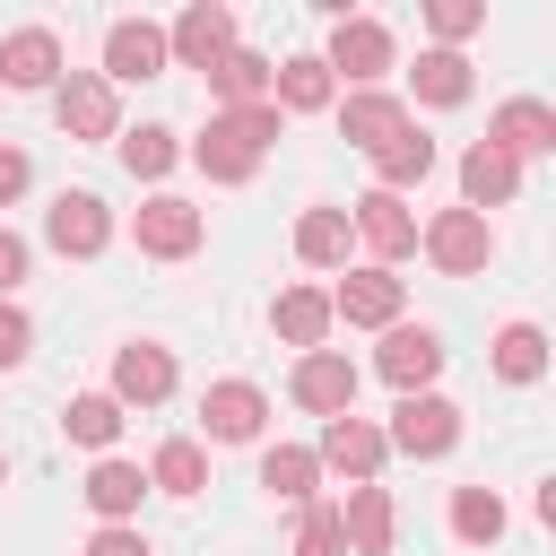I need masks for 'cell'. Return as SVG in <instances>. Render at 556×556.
Listing matches in <instances>:
<instances>
[{"instance_id":"cell-1","label":"cell","mask_w":556,"mask_h":556,"mask_svg":"<svg viewBox=\"0 0 556 556\" xmlns=\"http://www.w3.org/2000/svg\"><path fill=\"white\" fill-rule=\"evenodd\" d=\"M278 104H235V113H217L200 139H191V156H200V174L208 182H252V165H261V148L278 139Z\"/></svg>"},{"instance_id":"cell-2","label":"cell","mask_w":556,"mask_h":556,"mask_svg":"<svg viewBox=\"0 0 556 556\" xmlns=\"http://www.w3.org/2000/svg\"><path fill=\"white\" fill-rule=\"evenodd\" d=\"M417 243H426V261H434L443 278H478V269L495 261V226H486V217H469V208H434Z\"/></svg>"},{"instance_id":"cell-3","label":"cell","mask_w":556,"mask_h":556,"mask_svg":"<svg viewBox=\"0 0 556 556\" xmlns=\"http://www.w3.org/2000/svg\"><path fill=\"white\" fill-rule=\"evenodd\" d=\"M391 452H408V460H443L452 443H460V408L443 400V391H408L400 408H391V434H382Z\"/></svg>"},{"instance_id":"cell-4","label":"cell","mask_w":556,"mask_h":556,"mask_svg":"<svg viewBox=\"0 0 556 556\" xmlns=\"http://www.w3.org/2000/svg\"><path fill=\"white\" fill-rule=\"evenodd\" d=\"M200 235H208V217H200L191 200H174V191L139 200V217H130V243H139L148 261H191V252H200Z\"/></svg>"},{"instance_id":"cell-5","label":"cell","mask_w":556,"mask_h":556,"mask_svg":"<svg viewBox=\"0 0 556 556\" xmlns=\"http://www.w3.org/2000/svg\"><path fill=\"white\" fill-rule=\"evenodd\" d=\"M43 243H52L61 261H96V252L113 243V208H104L96 191H61V200L43 208Z\"/></svg>"},{"instance_id":"cell-6","label":"cell","mask_w":556,"mask_h":556,"mask_svg":"<svg viewBox=\"0 0 556 556\" xmlns=\"http://www.w3.org/2000/svg\"><path fill=\"white\" fill-rule=\"evenodd\" d=\"M174 52H165V26H148V17H113L104 26V87H139V78H156Z\"/></svg>"},{"instance_id":"cell-7","label":"cell","mask_w":556,"mask_h":556,"mask_svg":"<svg viewBox=\"0 0 556 556\" xmlns=\"http://www.w3.org/2000/svg\"><path fill=\"white\" fill-rule=\"evenodd\" d=\"M321 70H330V78H348V87H374V78L391 70V26H382V17H339V26H330Z\"/></svg>"},{"instance_id":"cell-8","label":"cell","mask_w":556,"mask_h":556,"mask_svg":"<svg viewBox=\"0 0 556 556\" xmlns=\"http://www.w3.org/2000/svg\"><path fill=\"white\" fill-rule=\"evenodd\" d=\"M374 374H382V382L408 400V391H426V382L443 374V339H434L426 321H391V330H382V356H374Z\"/></svg>"},{"instance_id":"cell-9","label":"cell","mask_w":556,"mask_h":556,"mask_svg":"<svg viewBox=\"0 0 556 556\" xmlns=\"http://www.w3.org/2000/svg\"><path fill=\"white\" fill-rule=\"evenodd\" d=\"M295 408H313V417H356V365L339 356V348H313V356H295Z\"/></svg>"},{"instance_id":"cell-10","label":"cell","mask_w":556,"mask_h":556,"mask_svg":"<svg viewBox=\"0 0 556 556\" xmlns=\"http://www.w3.org/2000/svg\"><path fill=\"white\" fill-rule=\"evenodd\" d=\"M165 52H174L182 70H217V61L235 52V9H217V0H191V9L174 17Z\"/></svg>"},{"instance_id":"cell-11","label":"cell","mask_w":556,"mask_h":556,"mask_svg":"<svg viewBox=\"0 0 556 556\" xmlns=\"http://www.w3.org/2000/svg\"><path fill=\"white\" fill-rule=\"evenodd\" d=\"M348 235H365L374 269H391L400 252H417V217H408V200H391V191H365V200L348 208Z\"/></svg>"},{"instance_id":"cell-12","label":"cell","mask_w":556,"mask_h":556,"mask_svg":"<svg viewBox=\"0 0 556 556\" xmlns=\"http://www.w3.org/2000/svg\"><path fill=\"white\" fill-rule=\"evenodd\" d=\"M330 321H356V330H391L400 321V278L391 269H348L339 287H330Z\"/></svg>"},{"instance_id":"cell-13","label":"cell","mask_w":556,"mask_h":556,"mask_svg":"<svg viewBox=\"0 0 556 556\" xmlns=\"http://www.w3.org/2000/svg\"><path fill=\"white\" fill-rule=\"evenodd\" d=\"M52 113H61V130H70V139H113V130H122L113 87H104L96 70H70V78L52 87Z\"/></svg>"},{"instance_id":"cell-14","label":"cell","mask_w":556,"mask_h":556,"mask_svg":"<svg viewBox=\"0 0 556 556\" xmlns=\"http://www.w3.org/2000/svg\"><path fill=\"white\" fill-rule=\"evenodd\" d=\"M113 400H122V408H156V400H174V356H165L156 339L113 348Z\"/></svg>"},{"instance_id":"cell-15","label":"cell","mask_w":556,"mask_h":556,"mask_svg":"<svg viewBox=\"0 0 556 556\" xmlns=\"http://www.w3.org/2000/svg\"><path fill=\"white\" fill-rule=\"evenodd\" d=\"M382 452H391V443H382V426H374V417H330L313 460H321V469H339V478H356V486H374Z\"/></svg>"},{"instance_id":"cell-16","label":"cell","mask_w":556,"mask_h":556,"mask_svg":"<svg viewBox=\"0 0 556 556\" xmlns=\"http://www.w3.org/2000/svg\"><path fill=\"white\" fill-rule=\"evenodd\" d=\"M200 426H208V443H252L269 426V400L252 382H208L200 391Z\"/></svg>"},{"instance_id":"cell-17","label":"cell","mask_w":556,"mask_h":556,"mask_svg":"<svg viewBox=\"0 0 556 556\" xmlns=\"http://www.w3.org/2000/svg\"><path fill=\"white\" fill-rule=\"evenodd\" d=\"M339 130H348V148L382 156V148L408 130V104H400V96H382V87H356V96L339 104Z\"/></svg>"},{"instance_id":"cell-18","label":"cell","mask_w":556,"mask_h":556,"mask_svg":"<svg viewBox=\"0 0 556 556\" xmlns=\"http://www.w3.org/2000/svg\"><path fill=\"white\" fill-rule=\"evenodd\" d=\"M486 148H504L513 165H521V156H547V148H556V113H547L539 96H513V104H495Z\"/></svg>"},{"instance_id":"cell-19","label":"cell","mask_w":556,"mask_h":556,"mask_svg":"<svg viewBox=\"0 0 556 556\" xmlns=\"http://www.w3.org/2000/svg\"><path fill=\"white\" fill-rule=\"evenodd\" d=\"M0 87H61V35L52 26H17L9 43H0Z\"/></svg>"},{"instance_id":"cell-20","label":"cell","mask_w":556,"mask_h":556,"mask_svg":"<svg viewBox=\"0 0 556 556\" xmlns=\"http://www.w3.org/2000/svg\"><path fill=\"white\" fill-rule=\"evenodd\" d=\"M513 191H521V165H513L504 148H486V139H478V148L460 156V208H469V217H486V208H504Z\"/></svg>"},{"instance_id":"cell-21","label":"cell","mask_w":556,"mask_h":556,"mask_svg":"<svg viewBox=\"0 0 556 556\" xmlns=\"http://www.w3.org/2000/svg\"><path fill=\"white\" fill-rule=\"evenodd\" d=\"M339 530H348V547H356V556H391V539H400V513H391V495H382V486H348V504H339Z\"/></svg>"},{"instance_id":"cell-22","label":"cell","mask_w":556,"mask_h":556,"mask_svg":"<svg viewBox=\"0 0 556 556\" xmlns=\"http://www.w3.org/2000/svg\"><path fill=\"white\" fill-rule=\"evenodd\" d=\"M330 96H339V78L321 70V52H295V61L269 70V104H278V113H321Z\"/></svg>"},{"instance_id":"cell-23","label":"cell","mask_w":556,"mask_h":556,"mask_svg":"<svg viewBox=\"0 0 556 556\" xmlns=\"http://www.w3.org/2000/svg\"><path fill=\"white\" fill-rule=\"evenodd\" d=\"M269 330H278L287 348H304V356H313V348L330 339V295H321V287H287V295L269 304Z\"/></svg>"},{"instance_id":"cell-24","label":"cell","mask_w":556,"mask_h":556,"mask_svg":"<svg viewBox=\"0 0 556 556\" xmlns=\"http://www.w3.org/2000/svg\"><path fill=\"white\" fill-rule=\"evenodd\" d=\"M139 495H148V469H139V460H113V452H104V460L87 469V504H96L104 521H130Z\"/></svg>"},{"instance_id":"cell-25","label":"cell","mask_w":556,"mask_h":556,"mask_svg":"<svg viewBox=\"0 0 556 556\" xmlns=\"http://www.w3.org/2000/svg\"><path fill=\"white\" fill-rule=\"evenodd\" d=\"M261 486H269L278 504H313V486H321V460H313L304 443H269V452H261Z\"/></svg>"},{"instance_id":"cell-26","label":"cell","mask_w":556,"mask_h":556,"mask_svg":"<svg viewBox=\"0 0 556 556\" xmlns=\"http://www.w3.org/2000/svg\"><path fill=\"white\" fill-rule=\"evenodd\" d=\"M374 174H382L374 191H391V200H400L408 182H426V174H434V139H426V130L408 122V130H400V139H391V148L374 156Z\"/></svg>"},{"instance_id":"cell-27","label":"cell","mask_w":556,"mask_h":556,"mask_svg":"<svg viewBox=\"0 0 556 556\" xmlns=\"http://www.w3.org/2000/svg\"><path fill=\"white\" fill-rule=\"evenodd\" d=\"M295 261L304 269H339L348 261V208H304L295 217Z\"/></svg>"},{"instance_id":"cell-28","label":"cell","mask_w":556,"mask_h":556,"mask_svg":"<svg viewBox=\"0 0 556 556\" xmlns=\"http://www.w3.org/2000/svg\"><path fill=\"white\" fill-rule=\"evenodd\" d=\"M495 374L504 382H539L547 374V330L539 321H504L495 330Z\"/></svg>"},{"instance_id":"cell-29","label":"cell","mask_w":556,"mask_h":556,"mask_svg":"<svg viewBox=\"0 0 556 556\" xmlns=\"http://www.w3.org/2000/svg\"><path fill=\"white\" fill-rule=\"evenodd\" d=\"M61 426H70V443L113 452V434H122V400H113V391H78V400L61 408Z\"/></svg>"},{"instance_id":"cell-30","label":"cell","mask_w":556,"mask_h":556,"mask_svg":"<svg viewBox=\"0 0 556 556\" xmlns=\"http://www.w3.org/2000/svg\"><path fill=\"white\" fill-rule=\"evenodd\" d=\"M148 486H165V495H200V486H208V452H200L191 434L156 443V460H148Z\"/></svg>"},{"instance_id":"cell-31","label":"cell","mask_w":556,"mask_h":556,"mask_svg":"<svg viewBox=\"0 0 556 556\" xmlns=\"http://www.w3.org/2000/svg\"><path fill=\"white\" fill-rule=\"evenodd\" d=\"M452 539L460 547H495L504 539V495L495 486H460L452 495Z\"/></svg>"},{"instance_id":"cell-32","label":"cell","mask_w":556,"mask_h":556,"mask_svg":"<svg viewBox=\"0 0 556 556\" xmlns=\"http://www.w3.org/2000/svg\"><path fill=\"white\" fill-rule=\"evenodd\" d=\"M208 87H217V96H226V113H235V104H269V61H261V52H243V43H235V52H226V61H217V70H208Z\"/></svg>"},{"instance_id":"cell-33","label":"cell","mask_w":556,"mask_h":556,"mask_svg":"<svg viewBox=\"0 0 556 556\" xmlns=\"http://www.w3.org/2000/svg\"><path fill=\"white\" fill-rule=\"evenodd\" d=\"M408 78H417V104H469V61H460V52H443V43H434V52H417V70H408Z\"/></svg>"},{"instance_id":"cell-34","label":"cell","mask_w":556,"mask_h":556,"mask_svg":"<svg viewBox=\"0 0 556 556\" xmlns=\"http://www.w3.org/2000/svg\"><path fill=\"white\" fill-rule=\"evenodd\" d=\"M174 156H182V148H174V130H165V122L122 130V165H130V174H148V182H156V174H174Z\"/></svg>"},{"instance_id":"cell-35","label":"cell","mask_w":556,"mask_h":556,"mask_svg":"<svg viewBox=\"0 0 556 556\" xmlns=\"http://www.w3.org/2000/svg\"><path fill=\"white\" fill-rule=\"evenodd\" d=\"M295 556H348L339 504H304V521H295Z\"/></svg>"},{"instance_id":"cell-36","label":"cell","mask_w":556,"mask_h":556,"mask_svg":"<svg viewBox=\"0 0 556 556\" xmlns=\"http://www.w3.org/2000/svg\"><path fill=\"white\" fill-rule=\"evenodd\" d=\"M426 26H434V35H443V52H452L460 35H478V26H486V9H478V0H434V9H426Z\"/></svg>"},{"instance_id":"cell-37","label":"cell","mask_w":556,"mask_h":556,"mask_svg":"<svg viewBox=\"0 0 556 556\" xmlns=\"http://www.w3.org/2000/svg\"><path fill=\"white\" fill-rule=\"evenodd\" d=\"M26 348H35V321L0 295V374H9V365H26Z\"/></svg>"},{"instance_id":"cell-38","label":"cell","mask_w":556,"mask_h":556,"mask_svg":"<svg viewBox=\"0 0 556 556\" xmlns=\"http://www.w3.org/2000/svg\"><path fill=\"white\" fill-rule=\"evenodd\" d=\"M78 556H148V539H139L130 521H104V530H96V539H87Z\"/></svg>"},{"instance_id":"cell-39","label":"cell","mask_w":556,"mask_h":556,"mask_svg":"<svg viewBox=\"0 0 556 556\" xmlns=\"http://www.w3.org/2000/svg\"><path fill=\"white\" fill-rule=\"evenodd\" d=\"M26 174H35V165H26V148H0V208L26 191Z\"/></svg>"},{"instance_id":"cell-40","label":"cell","mask_w":556,"mask_h":556,"mask_svg":"<svg viewBox=\"0 0 556 556\" xmlns=\"http://www.w3.org/2000/svg\"><path fill=\"white\" fill-rule=\"evenodd\" d=\"M17 278H26V243H17V235H9V226H0V295H9V287H17Z\"/></svg>"},{"instance_id":"cell-41","label":"cell","mask_w":556,"mask_h":556,"mask_svg":"<svg viewBox=\"0 0 556 556\" xmlns=\"http://www.w3.org/2000/svg\"><path fill=\"white\" fill-rule=\"evenodd\" d=\"M0 478H9V460H0Z\"/></svg>"}]
</instances>
